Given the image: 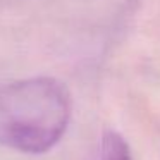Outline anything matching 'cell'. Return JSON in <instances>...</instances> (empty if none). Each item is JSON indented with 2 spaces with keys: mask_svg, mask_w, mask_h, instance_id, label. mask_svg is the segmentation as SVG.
<instances>
[{
  "mask_svg": "<svg viewBox=\"0 0 160 160\" xmlns=\"http://www.w3.org/2000/svg\"><path fill=\"white\" fill-rule=\"evenodd\" d=\"M71 97L53 78H28L0 86V145L43 153L60 141L69 124Z\"/></svg>",
  "mask_w": 160,
  "mask_h": 160,
  "instance_id": "1",
  "label": "cell"
},
{
  "mask_svg": "<svg viewBox=\"0 0 160 160\" xmlns=\"http://www.w3.org/2000/svg\"><path fill=\"white\" fill-rule=\"evenodd\" d=\"M100 160H132L131 150L119 132L107 131L102 138Z\"/></svg>",
  "mask_w": 160,
  "mask_h": 160,
  "instance_id": "2",
  "label": "cell"
}]
</instances>
